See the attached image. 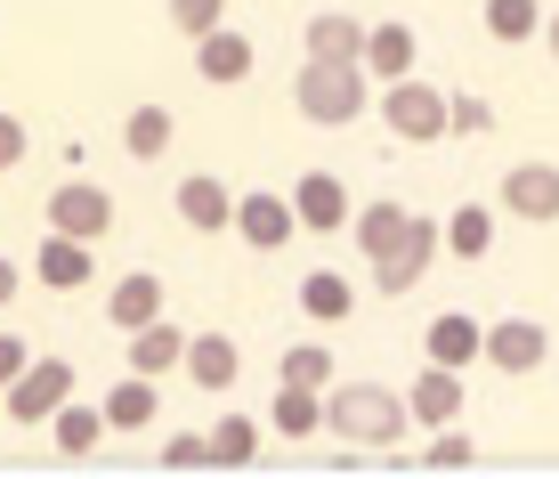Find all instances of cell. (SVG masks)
Instances as JSON below:
<instances>
[{"mask_svg": "<svg viewBox=\"0 0 559 479\" xmlns=\"http://www.w3.org/2000/svg\"><path fill=\"white\" fill-rule=\"evenodd\" d=\"M544 350H551V334H544L535 317L487 325V366H495V374H535V366H544Z\"/></svg>", "mask_w": 559, "mask_h": 479, "instance_id": "cell-6", "label": "cell"}, {"mask_svg": "<svg viewBox=\"0 0 559 479\" xmlns=\"http://www.w3.org/2000/svg\"><path fill=\"white\" fill-rule=\"evenodd\" d=\"M106 317L122 325V334H139V325H154V317H163V277H146V268H139V277H122V284L106 293Z\"/></svg>", "mask_w": 559, "mask_h": 479, "instance_id": "cell-17", "label": "cell"}, {"mask_svg": "<svg viewBox=\"0 0 559 479\" xmlns=\"http://www.w3.org/2000/svg\"><path fill=\"white\" fill-rule=\"evenodd\" d=\"M236 366H243V358H236L227 334H195V341H187V374H195L203 390H236Z\"/></svg>", "mask_w": 559, "mask_h": 479, "instance_id": "cell-21", "label": "cell"}, {"mask_svg": "<svg viewBox=\"0 0 559 479\" xmlns=\"http://www.w3.org/2000/svg\"><path fill=\"white\" fill-rule=\"evenodd\" d=\"M293 212H300L308 236H333V227H349V220H357V212H349V187H341L333 171H308V179L293 187Z\"/></svg>", "mask_w": 559, "mask_h": 479, "instance_id": "cell-7", "label": "cell"}, {"mask_svg": "<svg viewBox=\"0 0 559 479\" xmlns=\"http://www.w3.org/2000/svg\"><path fill=\"white\" fill-rule=\"evenodd\" d=\"M421 455H430L438 471H462V464H478V447H471V439H462V431H438V439H430V447H421Z\"/></svg>", "mask_w": 559, "mask_h": 479, "instance_id": "cell-32", "label": "cell"}, {"mask_svg": "<svg viewBox=\"0 0 559 479\" xmlns=\"http://www.w3.org/2000/svg\"><path fill=\"white\" fill-rule=\"evenodd\" d=\"M293 227H300V212H293L284 196H267V187H260V196H236V236H243V244L276 253V244H293Z\"/></svg>", "mask_w": 559, "mask_h": 479, "instance_id": "cell-8", "label": "cell"}, {"mask_svg": "<svg viewBox=\"0 0 559 479\" xmlns=\"http://www.w3.org/2000/svg\"><path fill=\"white\" fill-rule=\"evenodd\" d=\"M49 227L57 236H82V244H106V227H114V196L98 179H66L49 196Z\"/></svg>", "mask_w": 559, "mask_h": 479, "instance_id": "cell-5", "label": "cell"}, {"mask_svg": "<svg viewBox=\"0 0 559 479\" xmlns=\"http://www.w3.org/2000/svg\"><path fill=\"white\" fill-rule=\"evenodd\" d=\"M276 382L324 390V382H333V350H317V341H293V350H284V366H276Z\"/></svg>", "mask_w": 559, "mask_h": 479, "instance_id": "cell-28", "label": "cell"}, {"mask_svg": "<svg viewBox=\"0 0 559 479\" xmlns=\"http://www.w3.org/2000/svg\"><path fill=\"white\" fill-rule=\"evenodd\" d=\"M33 277L57 284V293H73V284L98 277V260H90V244H82V236H57V227H49V244L33 253Z\"/></svg>", "mask_w": 559, "mask_h": 479, "instance_id": "cell-14", "label": "cell"}, {"mask_svg": "<svg viewBox=\"0 0 559 479\" xmlns=\"http://www.w3.org/2000/svg\"><path fill=\"white\" fill-rule=\"evenodd\" d=\"M365 42H373V25H357L349 9L308 16V57H333V66H365Z\"/></svg>", "mask_w": 559, "mask_h": 479, "instance_id": "cell-12", "label": "cell"}, {"mask_svg": "<svg viewBox=\"0 0 559 479\" xmlns=\"http://www.w3.org/2000/svg\"><path fill=\"white\" fill-rule=\"evenodd\" d=\"M406 236H414V212H406V203H390V196H381V203H365V212H357V253L365 260H390V253H406Z\"/></svg>", "mask_w": 559, "mask_h": 479, "instance_id": "cell-11", "label": "cell"}, {"mask_svg": "<svg viewBox=\"0 0 559 479\" xmlns=\"http://www.w3.org/2000/svg\"><path fill=\"white\" fill-rule=\"evenodd\" d=\"M535 25H544L535 0H487V33H495V42H527Z\"/></svg>", "mask_w": 559, "mask_h": 479, "instance_id": "cell-30", "label": "cell"}, {"mask_svg": "<svg viewBox=\"0 0 559 479\" xmlns=\"http://www.w3.org/2000/svg\"><path fill=\"white\" fill-rule=\"evenodd\" d=\"M300 309L317 317V325H333V317L357 309V293H349V277H341V268H317V277H300Z\"/></svg>", "mask_w": 559, "mask_h": 479, "instance_id": "cell-24", "label": "cell"}, {"mask_svg": "<svg viewBox=\"0 0 559 479\" xmlns=\"http://www.w3.org/2000/svg\"><path fill=\"white\" fill-rule=\"evenodd\" d=\"M438 244H447V236H438V227H430V220H414V236H406V253H390V260H381V268H373V284H381V293H414V284H421V277H430V260H438Z\"/></svg>", "mask_w": 559, "mask_h": 479, "instance_id": "cell-13", "label": "cell"}, {"mask_svg": "<svg viewBox=\"0 0 559 479\" xmlns=\"http://www.w3.org/2000/svg\"><path fill=\"white\" fill-rule=\"evenodd\" d=\"M503 203L519 220H559V163H519V171H503Z\"/></svg>", "mask_w": 559, "mask_h": 479, "instance_id": "cell-10", "label": "cell"}, {"mask_svg": "<svg viewBox=\"0 0 559 479\" xmlns=\"http://www.w3.org/2000/svg\"><path fill=\"white\" fill-rule=\"evenodd\" d=\"M365 73H373V82H406V73H414V25H373Z\"/></svg>", "mask_w": 559, "mask_h": 479, "instance_id": "cell-22", "label": "cell"}, {"mask_svg": "<svg viewBox=\"0 0 559 479\" xmlns=\"http://www.w3.org/2000/svg\"><path fill=\"white\" fill-rule=\"evenodd\" d=\"M421 350H430L438 366H471V358H487V325L478 317H438L430 334H421Z\"/></svg>", "mask_w": 559, "mask_h": 479, "instance_id": "cell-18", "label": "cell"}, {"mask_svg": "<svg viewBox=\"0 0 559 479\" xmlns=\"http://www.w3.org/2000/svg\"><path fill=\"white\" fill-rule=\"evenodd\" d=\"M33 366V341H0V382H16Z\"/></svg>", "mask_w": 559, "mask_h": 479, "instance_id": "cell-36", "label": "cell"}, {"mask_svg": "<svg viewBox=\"0 0 559 479\" xmlns=\"http://www.w3.org/2000/svg\"><path fill=\"white\" fill-rule=\"evenodd\" d=\"M170 130H179V122H170V106H139V114L122 122V147H130L139 163H163V155H170Z\"/></svg>", "mask_w": 559, "mask_h": 479, "instance_id": "cell-25", "label": "cell"}, {"mask_svg": "<svg viewBox=\"0 0 559 479\" xmlns=\"http://www.w3.org/2000/svg\"><path fill=\"white\" fill-rule=\"evenodd\" d=\"M179 220L211 236V227H236V203H227L219 179H203V171H195V179H179Z\"/></svg>", "mask_w": 559, "mask_h": 479, "instance_id": "cell-20", "label": "cell"}, {"mask_svg": "<svg viewBox=\"0 0 559 479\" xmlns=\"http://www.w3.org/2000/svg\"><path fill=\"white\" fill-rule=\"evenodd\" d=\"M544 33H551V57H559V16H551V25H544Z\"/></svg>", "mask_w": 559, "mask_h": 479, "instance_id": "cell-38", "label": "cell"}, {"mask_svg": "<svg viewBox=\"0 0 559 479\" xmlns=\"http://www.w3.org/2000/svg\"><path fill=\"white\" fill-rule=\"evenodd\" d=\"M406 398H414V423L421 431H447L454 414H462V366H438V358H430V366L414 374Z\"/></svg>", "mask_w": 559, "mask_h": 479, "instance_id": "cell-9", "label": "cell"}, {"mask_svg": "<svg viewBox=\"0 0 559 479\" xmlns=\"http://www.w3.org/2000/svg\"><path fill=\"white\" fill-rule=\"evenodd\" d=\"M16 163H25V122L0 114V171H16Z\"/></svg>", "mask_w": 559, "mask_h": 479, "instance_id": "cell-35", "label": "cell"}, {"mask_svg": "<svg viewBox=\"0 0 559 479\" xmlns=\"http://www.w3.org/2000/svg\"><path fill=\"white\" fill-rule=\"evenodd\" d=\"M195 73H203V82H243V73H252V42H243V33L236 25H219V33H203V42H195Z\"/></svg>", "mask_w": 559, "mask_h": 479, "instance_id": "cell-16", "label": "cell"}, {"mask_svg": "<svg viewBox=\"0 0 559 479\" xmlns=\"http://www.w3.org/2000/svg\"><path fill=\"white\" fill-rule=\"evenodd\" d=\"M260 455V431H252V414H219V423H211V464H252Z\"/></svg>", "mask_w": 559, "mask_h": 479, "instance_id": "cell-27", "label": "cell"}, {"mask_svg": "<svg viewBox=\"0 0 559 479\" xmlns=\"http://www.w3.org/2000/svg\"><path fill=\"white\" fill-rule=\"evenodd\" d=\"M381 122H390L406 147H430V139H447V130H454V98L406 73V82H381Z\"/></svg>", "mask_w": 559, "mask_h": 479, "instance_id": "cell-3", "label": "cell"}, {"mask_svg": "<svg viewBox=\"0 0 559 479\" xmlns=\"http://www.w3.org/2000/svg\"><path fill=\"white\" fill-rule=\"evenodd\" d=\"M0 398H9V382H0Z\"/></svg>", "mask_w": 559, "mask_h": 479, "instance_id": "cell-39", "label": "cell"}, {"mask_svg": "<svg viewBox=\"0 0 559 479\" xmlns=\"http://www.w3.org/2000/svg\"><path fill=\"white\" fill-rule=\"evenodd\" d=\"M106 414H114V431H146L154 414H163V390H154V374H122L106 390Z\"/></svg>", "mask_w": 559, "mask_h": 479, "instance_id": "cell-19", "label": "cell"}, {"mask_svg": "<svg viewBox=\"0 0 559 479\" xmlns=\"http://www.w3.org/2000/svg\"><path fill=\"white\" fill-rule=\"evenodd\" d=\"M163 464H170V471H195V464H211V439H195V431L163 439Z\"/></svg>", "mask_w": 559, "mask_h": 479, "instance_id": "cell-33", "label": "cell"}, {"mask_svg": "<svg viewBox=\"0 0 559 479\" xmlns=\"http://www.w3.org/2000/svg\"><path fill=\"white\" fill-rule=\"evenodd\" d=\"M170 25L203 42V33H219V25H227V0H170Z\"/></svg>", "mask_w": 559, "mask_h": 479, "instance_id": "cell-31", "label": "cell"}, {"mask_svg": "<svg viewBox=\"0 0 559 479\" xmlns=\"http://www.w3.org/2000/svg\"><path fill=\"white\" fill-rule=\"evenodd\" d=\"M447 244L462 260H487V244H495V220H487V203H462L454 227H447Z\"/></svg>", "mask_w": 559, "mask_h": 479, "instance_id": "cell-29", "label": "cell"}, {"mask_svg": "<svg viewBox=\"0 0 559 479\" xmlns=\"http://www.w3.org/2000/svg\"><path fill=\"white\" fill-rule=\"evenodd\" d=\"M267 414H276V431H284V439H308V431H324V398H317V390H300V382H284V390H276V407H267Z\"/></svg>", "mask_w": 559, "mask_h": 479, "instance_id": "cell-26", "label": "cell"}, {"mask_svg": "<svg viewBox=\"0 0 559 479\" xmlns=\"http://www.w3.org/2000/svg\"><path fill=\"white\" fill-rule=\"evenodd\" d=\"M187 341H195V334H179L170 317L139 325V334H130V374H170V366H187Z\"/></svg>", "mask_w": 559, "mask_h": 479, "instance_id": "cell-15", "label": "cell"}, {"mask_svg": "<svg viewBox=\"0 0 559 479\" xmlns=\"http://www.w3.org/2000/svg\"><path fill=\"white\" fill-rule=\"evenodd\" d=\"M49 431H57V447H66V455H90V447L114 431V414H106V407H82V398H66V407L49 414Z\"/></svg>", "mask_w": 559, "mask_h": 479, "instance_id": "cell-23", "label": "cell"}, {"mask_svg": "<svg viewBox=\"0 0 559 479\" xmlns=\"http://www.w3.org/2000/svg\"><path fill=\"white\" fill-rule=\"evenodd\" d=\"M454 130H462V139H487V130H495V106H487V98H454Z\"/></svg>", "mask_w": 559, "mask_h": 479, "instance_id": "cell-34", "label": "cell"}, {"mask_svg": "<svg viewBox=\"0 0 559 479\" xmlns=\"http://www.w3.org/2000/svg\"><path fill=\"white\" fill-rule=\"evenodd\" d=\"M16 293V260H0V301H9Z\"/></svg>", "mask_w": 559, "mask_h": 479, "instance_id": "cell-37", "label": "cell"}, {"mask_svg": "<svg viewBox=\"0 0 559 479\" xmlns=\"http://www.w3.org/2000/svg\"><path fill=\"white\" fill-rule=\"evenodd\" d=\"M293 106L308 114L317 130H341L365 114V66H333V57H308L293 73Z\"/></svg>", "mask_w": 559, "mask_h": 479, "instance_id": "cell-2", "label": "cell"}, {"mask_svg": "<svg viewBox=\"0 0 559 479\" xmlns=\"http://www.w3.org/2000/svg\"><path fill=\"white\" fill-rule=\"evenodd\" d=\"M66 398H73V366H66V358H33V366L9 382L0 414H16V423H49V414L66 407Z\"/></svg>", "mask_w": 559, "mask_h": 479, "instance_id": "cell-4", "label": "cell"}, {"mask_svg": "<svg viewBox=\"0 0 559 479\" xmlns=\"http://www.w3.org/2000/svg\"><path fill=\"white\" fill-rule=\"evenodd\" d=\"M414 423V398L381 390V382H341L333 398H324V431L341 439V447H365V455H390L397 439Z\"/></svg>", "mask_w": 559, "mask_h": 479, "instance_id": "cell-1", "label": "cell"}]
</instances>
